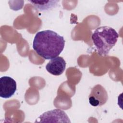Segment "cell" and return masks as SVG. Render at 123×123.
Masks as SVG:
<instances>
[{
  "label": "cell",
  "mask_w": 123,
  "mask_h": 123,
  "mask_svg": "<svg viewBox=\"0 0 123 123\" xmlns=\"http://www.w3.org/2000/svg\"><path fill=\"white\" fill-rule=\"evenodd\" d=\"M119 35L113 28L103 26L97 28L91 36V39L98 53L102 56H106L116 44Z\"/></svg>",
  "instance_id": "2"
},
{
  "label": "cell",
  "mask_w": 123,
  "mask_h": 123,
  "mask_svg": "<svg viewBox=\"0 0 123 123\" xmlns=\"http://www.w3.org/2000/svg\"><path fill=\"white\" fill-rule=\"evenodd\" d=\"M17 88L16 81L8 76H2L0 78V97L8 98L12 96Z\"/></svg>",
  "instance_id": "5"
},
{
  "label": "cell",
  "mask_w": 123,
  "mask_h": 123,
  "mask_svg": "<svg viewBox=\"0 0 123 123\" xmlns=\"http://www.w3.org/2000/svg\"><path fill=\"white\" fill-rule=\"evenodd\" d=\"M108 98V93L100 85L95 86L91 89L88 97L89 102L91 105L94 107L101 106L105 104Z\"/></svg>",
  "instance_id": "4"
},
{
  "label": "cell",
  "mask_w": 123,
  "mask_h": 123,
  "mask_svg": "<svg viewBox=\"0 0 123 123\" xmlns=\"http://www.w3.org/2000/svg\"><path fill=\"white\" fill-rule=\"evenodd\" d=\"M66 62L64 59L60 56L52 59L46 64V69L53 75H60L64 71L66 67Z\"/></svg>",
  "instance_id": "6"
},
{
  "label": "cell",
  "mask_w": 123,
  "mask_h": 123,
  "mask_svg": "<svg viewBox=\"0 0 123 123\" xmlns=\"http://www.w3.org/2000/svg\"><path fill=\"white\" fill-rule=\"evenodd\" d=\"M36 123H71L67 114L62 110L56 109L45 112L40 115Z\"/></svg>",
  "instance_id": "3"
},
{
  "label": "cell",
  "mask_w": 123,
  "mask_h": 123,
  "mask_svg": "<svg viewBox=\"0 0 123 123\" xmlns=\"http://www.w3.org/2000/svg\"><path fill=\"white\" fill-rule=\"evenodd\" d=\"M65 40L62 36L50 30L38 32L35 35L33 48L36 53L45 60L58 57L64 48Z\"/></svg>",
  "instance_id": "1"
},
{
  "label": "cell",
  "mask_w": 123,
  "mask_h": 123,
  "mask_svg": "<svg viewBox=\"0 0 123 123\" xmlns=\"http://www.w3.org/2000/svg\"><path fill=\"white\" fill-rule=\"evenodd\" d=\"M34 7L38 11H45L51 10L58 4L59 0H29Z\"/></svg>",
  "instance_id": "7"
}]
</instances>
